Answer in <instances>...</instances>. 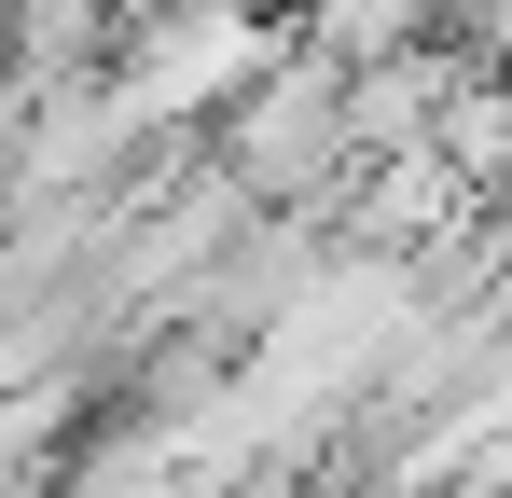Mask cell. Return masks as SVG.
<instances>
[{
	"instance_id": "cell-3",
	"label": "cell",
	"mask_w": 512,
	"mask_h": 498,
	"mask_svg": "<svg viewBox=\"0 0 512 498\" xmlns=\"http://www.w3.org/2000/svg\"><path fill=\"white\" fill-rule=\"evenodd\" d=\"M429 14H443V0H319V14H305V42H319L333 70H388Z\"/></svg>"
},
{
	"instance_id": "cell-1",
	"label": "cell",
	"mask_w": 512,
	"mask_h": 498,
	"mask_svg": "<svg viewBox=\"0 0 512 498\" xmlns=\"http://www.w3.org/2000/svg\"><path fill=\"white\" fill-rule=\"evenodd\" d=\"M263 70H277V14H250V0H153L139 42H125V70H111V97L153 139L180 111H208V97H250Z\"/></svg>"
},
{
	"instance_id": "cell-2",
	"label": "cell",
	"mask_w": 512,
	"mask_h": 498,
	"mask_svg": "<svg viewBox=\"0 0 512 498\" xmlns=\"http://www.w3.org/2000/svg\"><path fill=\"white\" fill-rule=\"evenodd\" d=\"M346 166H360V139H346V70L305 42V56H277V70L236 97V194H319Z\"/></svg>"
}]
</instances>
